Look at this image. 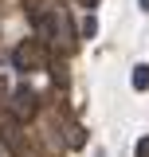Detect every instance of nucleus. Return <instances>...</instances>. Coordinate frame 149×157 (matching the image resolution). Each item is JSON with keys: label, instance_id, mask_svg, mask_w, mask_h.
Instances as JSON below:
<instances>
[{"label": "nucleus", "instance_id": "4", "mask_svg": "<svg viewBox=\"0 0 149 157\" xmlns=\"http://www.w3.org/2000/svg\"><path fill=\"white\" fill-rule=\"evenodd\" d=\"M63 137H67L71 149H82V145H86V130H82L74 118H67V114H63Z\"/></svg>", "mask_w": 149, "mask_h": 157}, {"label": "nucleus", "instance_id": "3", "mask_svg": "<svg viewBox=\"0 0 149 157\" xmlns=\"http://www.w3.org/2000/svg\"><path fill=\"white\" fill-rule=\"evenodd\" d=\"M8 106H12V118H16V122H32V118L39 114V94L32 86H16L12 98H8Z\"/></svg>", "mask_w": 149, "mask_h": 157}, {"label": "nucleus", "instance_id": "9", "mask_svg": "<svg viewBox=\"0 0 149 157\" xmlns=\"http://www.w3.org/2000/svg\"><path fill=\"white\" fill-rule=\"evenodd\" d=\"M133 157H149V137H141V141H137V153Z\"/></svg>", "mask_w": 149, "mask_h": 157}, {"label": "nucleus", "instance_id": "2", "mask_svg": "<svg viewBox=\"0 0 149 157\" xmlns=\"http://www.w3.org/2000/svg\"><path fill=\"white\" fill-rule=\"evenodd\" d=\"M12 63H16L20 75H28V71H47V67H51V47H47L43 39H24V43H16V51H12Z\"/></svg>", "mask_w": 149, "mask_h": 157}, {"label": "nucleus", "instance_id": "10", "mask_svg": "<svg viewBox=\"0 0 149 157\" xmlns=\"http://www.w3.org/2000/svg\"><path fill=\"white\" fill-rule=\"evenodd\" d=\"M0 157H8V149H4V137H0Z\"/></svg>", "mask_w": 149, "mask_h": 157}, {"label": "nucleus", "instance_id": "6", "mask_svg": "<svg viewBox=\"0 0 149 157\" xmlns=\"http://www.w3.org/2000/svg\"><path fill=\"white\" fill-rule=\"evenodd\" d=\"M133 90H149V63L133 67Z\"/></svg>", "mask_w": 149, "mask_h": 157}, {"label": "nucleus", "instance_id": "12", "mask_svg": "<svg viewBox=\"0 0 149 157\" xmlns=\"http://www.w3.org/2000/svg\"><path fill=\"white\" fill-rule=\"evenodd\" d=\"M141 8H145V12H149V0H141Z\"/></svg>", "mask_w": 149, "mask_h": 157}, {"label": "nucleus", "instance_id": "7", "mask_svg": "<svg viewBox=\"0 0 149 157\" xmlns=\"http://www.w3.org/2000/svg\"><path fill=\"white\" fill-rule=\"evenodd\" d=\"M24 12L32 16V24H36V20L43 16V0H24Z\"/></svg>", "mask_w": 149, "mask_h": 157}, {"label": "nucleus", "instance_id": "5", "mask_svg": "<svg viewBox=\"0 0 149 157\" xmlns=\"http://www.w3.org/2000/svg\"><path fill=\"white\" fill-rule=\"evenodd\" d=\"M4 141H8V149H12V157H24V137H20V126L16 122H8V130H4Z\"/></svg>", "mask_w": 149, "mask_h": 157}, {"label": "nucleus", "instance_id": "11", "mask_svg": "<svg viewBox=\"0 0 149 157\" xmlns=\"http://www.w3.org/2000/svg\"><path fill=\"white\" fill-rule=\"evenodd\" d=\"M82 4H86V8H94V4H98V0H82Z\"/></svg>", "mask_w": 149, "mask_h": 157}, {"label": "nucleus", "instance_id": "1", "mask_svg": "<svg viewBox=\"0 0 149 157\" xmlns=\"http://www.w3.org/2000/svg\"><path fill=\"white\" fill-rule=\"evenodd\" d=\"M36 32L43 36L47 47H55V51H63V55H71L74 47H78V32L71 28V16H67L63 4H51V8L36 20Z\"/></svg>", "mask_w": 149, "mask_h": 157}, {"label": "nucleus", "instance_id": "8", "mask_svg": "<svg viewBox=\"0 0 149 157\" xmlns=\"http://www.w3.org/2000/svg\"><path fill=\"white\" fill-rule=\"evenodd\" d=\"M78 36H82V39H94V36H98V24H94V16H86V20H82Z\"/></svg>", "mask_w": 149, "mask_h": 157}]
</instances>
